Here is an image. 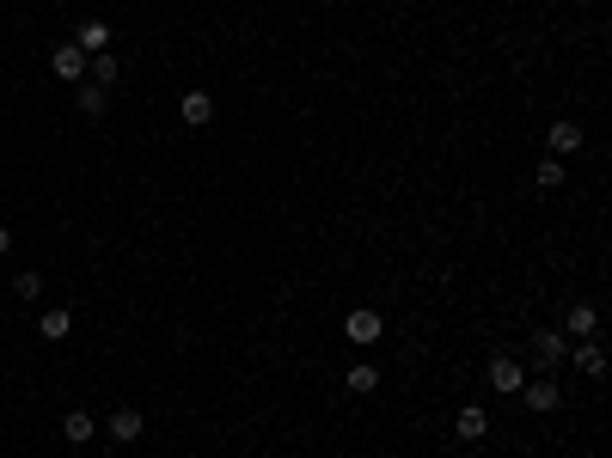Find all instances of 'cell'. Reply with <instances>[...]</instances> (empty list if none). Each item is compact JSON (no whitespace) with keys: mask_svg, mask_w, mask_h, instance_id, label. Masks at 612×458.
Wrapping results in <instances>:
<instances>
[{"mask_svg":"<svg viewBox=\"0 0 612 458\" xmlns=\"http://www.w3.org/2000/svg\"><path fill=\"white\" fill-rule=\"evenodd\" d=\"M343 337L355 342V349H374V342L386 337V318H380L374 306H355V312H349V318H343Z\"/></svg>","mask_w":612,"mask_h":458,"instance_id":"6da1fadb","label":"cell"},{"mask_svg":"<svg viewBox=\"0 0 612 458\" xmlns=\"http://www.w3.org/2000/svg\"><path fill=\"white\" fill-rule=\"evenodd\" d=\"M514 398H527V410H533V416H551V410L564 403V385H557V379H527V385H521Z\"/></svg>","mask_w":612,"mask_h":458,"instance_id":"7a4b0ae2","label":"cell"},{"mask_svg":"<svg viewBox=\"0 0 612 458\" xmlns=\"http://www.w3.org/2000/svg\"><path fill=\"white\" fill-rule=\"evenodd\" d=\"M521 385H527V367H521V360H509V355H496V360H490V391L514 398Z\"/></svg>","mask_w":612,"mask_h":458,"instance_id":"3957f363","label":"cell"},{"mask_svg":"<svg viewBox=\"0 0 612 458\" xmlns=\"http://www.w3.org/2000/svg\"><path fill=\"white\" fill-rule=\"evenodd\" d=\"M178 117L190 122V129H208V122H215V99H208L203 86H190V92L178 99Z\"/></svg>","mask_w":612,"mask_h":458,"instance_id":"277c9868","label":"cell"},{"mask_svg":"<svg viewBox=\"0 0 612 458\" xmlns=\"http://www.w3.org/2000/svg\"><path fill=\"white\" fill-rule=\"evenodd\" d=\"M49 68H56V80H74V86H80L86 80V49H80V43H61L56 56H49Z\"/></svg>","mask_w":612,"mask_h":458,"instance_id":"5b68a950","label":"cell"},{"mask_svg":"<svg viewBox=\"0 0 612 458\" xmlns=\"http://www.w3.org/2000/svg\"><path fill=\"white\" fill-rule=\"evenodd\" d=\"M533 355H539V367H557V360L570 355V337H564V330H533Z\"/></svg>","mask_w":612,"mask_h":458,"instance_id":"8992f818","label":"cell"},{"mask_svg":"<svg viewBox=\"0 0 612 458\" xmlns=\"http://www.w3.org/2000/svg\"><path fill=\"white\" fill-rule=\"evenodd\" d=\"M104 428H111V440H117V446H135V440L147 434V422H142V410H117V416L104 422Z\"/></svg>","mask_w":612,"mask_h":458,"instance_id":"52a82bcc","label":"cell"},{"mask_svg":"<svg viewBox=\"0 0 612 458\" xmlns=\"http://www.w3.org/2000/svg\"><path fill=\"white\" fill-rule=\"evenodd\" d=\"M111 37H117V31H111L104 19H86L80 31H74V43H80L86 56H104V49H111Z\"/></svg>","mask_w":612,"mask_h":458,"instance_id":"ba28073f","label":"cell"},{"mask_svg":"<svg viewBox=\"0 0 612 458\" xmlns=\"http://www.w3.org/2000/svg\"><path fill=\"white\" fill-rule=\"evenodd\" d=\"M37 337H43V342H68V337H74V312L49 306V312L37 318Z\"/></svg>","mask_w":612,"mask_h":458,"instance_id":"9c48e42d","label":"cell"},{"mask_svg":"<svg viewBox=\"0 0 612 458\" xmlns=\"http://www.w3.org/2000/svg\"><path fill=\"white\" fill-rule=\"evenodd\" d=\"M551 160H570V153H582V129L575 122H551Z\"/></svg>","mask_w":612,"mask_h":458,"instance_id":"30bf717a","label":"cell"},{"mask_svg":"<svg viewBox=\"0 0 612 458\" xmlns=\"http://www.w3.org/2000/svg\"><path fill=\"white\" fill-rule=\"evenodd\" d=\"M92 434H99V422L86 416V410H68V416H61V440H68V446H86Z\"/></svg>","mask_w":612,"mask_h":458,"instance_id":"8fae6325","label":"cell"},{"mask_svg":"<svg viewBox=\"0 0 612 458\" xmlns=\"http://www.w3.org/2000/svg\"><path fill=\"white\" fill-rule=\"evenodd\" d=\"M453 434H459V440H484L490 434V416L478 410V403H466V410H459V422H453Z\"/></svg>","mask_w":612,"mask_h":458,"instance_id":"7c38bea8","label":"cell"},{"mask_svg":"<svg viewBox=\"0 0 612 458\" xmlns=\"http://www.w3.org/2000/svg\"><path fill=\"white\" fill-rule=\"evenodd\" d=\"M343 385L355 391V398H374V391H380V367H367V360H362V367H349V373H343Z\"/></svg>","mask_w":612,"mask_h":458,"instance_id":"4fadbf2b","label":"cell"},{"mask_svg":"<svg viewBox=\"0 0 612 458\" xmlns=\"http://www.w3.org/2000/svg\"><path fill=\"white\" fill-rule=\"evenodd\" d=\"M564 330H570L575 342H588L594 330H600V312H594V306H570V324H564Z\"/></svg>","mask_w":612,"mask_h":458,"instance_id":"5bb4252c","label":"cell"},{"mask_svg":"<svg viewBox=\"0 0 612 458\" xmlns=\"http://www.w3.org/2000/svg\"><path fill=\"white\" fill-rule=\"evenodd\" d=\"M86 74H92V86H111V80L122 74V61L104 49V56H86Z\"/></svg>","mask_w":612,"mask_h":458,"instance_id":"9a60e30c","label":"cell"},{"mask_svg":"<svg viewBox=\"0 0 612 458\" xmlns=\"http://www.w3.org/2000/svg\"><path fill=\"white\" fill-rule=\"evenodd\" d=\"M74 104H80V117H104V104H111V99H104V86H86V80H80Z\"/></svg>","mask_w":612,"mask_h":458,"instance_id":"2e32d148","label":"cell"},{"mask_svg":"<svg viewBox=\"0 0 612 458\" xmlns=\"http://www.w3.org/2000/svg\"><path fill=\"white\" fill-rule=\"evenodd\" d=\"M575 367H582L588 379H600V373H607V355H600L594 342H582V349H575Z\"/></svg>","mask_w":612,"mask_h":458,"instance_id":"e0dca14e","label":"cell"},{"mask_svg":"<svg viewBox=\"0 0 612 458\" xmlns=\"http://www.w3.org/2000/svg\"><path fill=\"white\" fill-rule=\"evenodd\" d=\"M533 183H539V190H557V183H564V160H539Z\"/></svg>","mask_w":612,"mask_h":458,"instance_id":"ac0fdd59","label":"cell"},{"mask_svg":"<svg viewBox=\"0 0 612 458\" xmlns=\"http://www.w3.org/2000/svg\"><path fill=\"white\" fill-rule=\"evenodd\" d=\"M13 294H19V299H37V294H43V276H37V269H25V276H13Z\"/></svg>","mask_w":612,"mask_h":458,"instance_id":"d6986e66","label":"cell"},{"mask_svg":"<svg viewBox=\"0 0 612 458\" xmlns=\"http://www.w3.org/2000/svg\"><path fill=\"white\" fill-rule=\"evenodd\" d=\"M6 251H13V233H6V226H0V257H6Z\"/></svg>","mask_w":612,"mask_h":458,"instance_id":"ffe728a7","label":"cell"}]
</instances>
